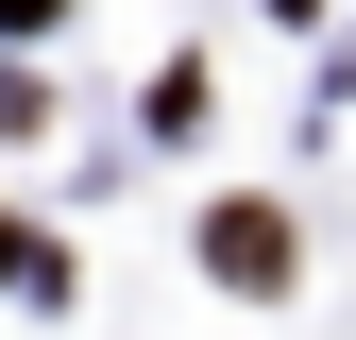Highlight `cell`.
Returning <instances> with one entry per match:
<instances>
[{
	"label": "cell",
	"instance_id": "6da1fadb",
	"mask_svg": "<svg viewBox=\"0 0 356 340\" xmlns=\"http://www.w3.org/2000/svg\"><path fill=\"white\" fill-rule=\"evenodd\" d=\"M204 255H220L238 289H272V272H289V222H272V204H220V222H204Z\"/></svg>",
	"mask_w": 356,
	"mask_h": 340
}]
</instances>
